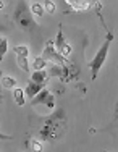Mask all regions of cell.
<instances>
[{
  "label": "cell",
  "mask_w": 118,
  "mask_h": 152,
  "mask_svg": "<svg viewBox=\"0 0 118 152\" xmlns=\"http://www.w3.org/2000/svg\"><path fill=\"white\" fill-rule=\"evenodd\" d=\"M68 7H71L73 12H86V10L91 7V3L89 2H74V0H71V2H68Z\"/></svg>",
  "instance_id": "obj_9"
},
{
  "label": "cell",
  "mask_w": 118,
  "mask_h": 152,
  "mask_svg": "<svg viewBox=\"0 0 118 152\" xmlns=\"http://www.w3.org/2000/svg\"><path fill=\"white\" fill-rule=\"evenodd\" d=\"M45 65H47V63H45V58H44V57H36L34 61H33V66H34V70H36V71L44 70Z\"/></svg>",
  "instance_id": "obj_13"
},
{
  "label": "cell",
  "mask_w": 118,
  "mask_h": 152,
  "mask_svg": "<svg viewBox=\"0 0 118 152\" xmlns=\"http://www.w3.org/2000/svg\"><path fill=\"white\" fill-rule=\"evenodd\" d=\"M16 65L21 68L23 71H29V63H28L26 57H16Z\"/></svg>",
  "instance_id": "obj_15"
},
{
  "label": "cell",
  "mask_w": 118,
  "mask_h": 152,
  "mask_svg": "<svg viewBox=\"0 0 118 152\" xmlns=\"http://www.w3.org/2000/svg\"><path fill=\"white\" fill-rule=\"evenodd\" d=\"M55 47H57V52H58L62 57H65V58H66V57H70V55H71V52H73L71 45H70V44H66L65 37H63V31H62V28H60L58 32H57Z\"/></svg>",
  "instance_id": "obj_6"
},
{
  "label": "cell",
  "mask_w": 118,
  "mask_h": 152,
  "mask_svg": "<svg viewBox=\"0 0 118 152\" xmlns=\"http://www.w3.org/2000/svg\"><path fill=\"white\" fill-rule=\"evenodd\" d=\"M63 131H65V117H63V112L58 110L57 115H52L50 118L45 120V125L42 128L41 134L44 139L53 141V139H58L63 134Z\"/></svg>",
  "instance_id": "obj_1"
},
{
  "label": "cell",
  "mask_w": 118,
  "mask_h": 152,
  "mask_svg": "<svg viewBox=\"0 0 118 152\" xmlns=\"http://www.w3.org/2000/svg\"><path fill=\"white\" fill-rule=\"evenodd\" d=\"M44 58H49V60L55 61V63L62 65L63 68H66L68 65H70V61H68L65 57H62L58 52H55V49H53V42H47L45 50H44Z\"/></svg>",
  "instance_id": "obj_4"
},
{
  "label": "cell",
  "mask_w": 118,
  "mask_h": 152,
  "mask_svg": "<svg viewBox=\"0 0 118 152\" xmlns=\"http://www.w3.org/2000/svg\"><path fill=\"white\" fill-rule=\"evenodd\" d=\"M31 149H33V152H42V144L39 141L33 139L31 141Z\"/></svg>",
  "instance_id": "obj_18"
},
{
  "label": "cell",
  "mask_w": 118,
  "mask_h": 152,
  "mask_svg": "<svg viewBox=\"0 0 118 152\" xmlns=\"http://www.w3.org/2000/svg\"><path fill=\"white\" fill-rule=\"evenodd\" d=\"M112 39H113V37H112V34H109V36H107L105 42H103L102 47L97 50V53L94 55V58L91 60V76H92V79H95V78H97V75H99V71H101L102 65L105 63L107 53H109L110 44H112Z\"/></svg>",
  "instance_id": "obj_2"
},
{
  "label": "cell",
  "mask_w": 118,
  "mask_h": 152,
  "mask_svg": "<svg viewBox=\"0 0 118 152\" xmlns=\"http://www.w3.org/2000/svg\"><path fill=\"white\" fill-rule=\"evenodd\" d=\"M13 99H15V102L18 104L20 107L24 105V91L23 89H13Z\"/></svg>",
  "instance_id": "obj_11"
},
{
  "label": "cell",
  "mask_w": 118,
  "mask_h": 152,
  "mask_svg": "<svg viewBox=\"0 0 118 152\" xmlns=\"http://www.w3.org/2000/svg\"><path fill=\"white\" fill-rule=\"evenodd\" d=\"M47 79H49V73H47L45 70L34 71V73H33V76H31V81L37 83V84H42V86H44L45 83H47Z\"/></svg>",
  "instance_id": "obj_8"
},
{
  "label": "cell",
  "mask_w": 118,
  "mask_h": 152,
  "mask_svg": "<svg viewBox=\"0 0 118 152\" xmlns=\"http://www.w3.org/2000/svg\"><path fill=\"white\" fill-rule=\"evenodd\" d=\"M42 89H44V86H42V84H37V83H34V81H29V83H28V86L24 88V94L33 100L37 94L42 92Z\"/></svg>",
  "instance_id": "obj_7"
},
{
  "label": "cell",
  "mask_w": 118,
  "mask_h": 152,
  "mask_svg": "<svg viewBox=\"0 0 118 152\" xmlns=\"http://www.w3.org/2000/svg\"><path fill=\"white\" fill-rule=\"evenodd\" d=\"M7 50H8V41H7V37H2V41H0V55H5Z\"/></svg>",
  "instance_id": "obj_16"
},
{
  "label": "cell",
  "mask_w": 118,
  "mask_h": 152,
  "mask_svg": "<svg viewBox=\"0 0 118 152\" xmlns=\"http://www.w3.org/2000/svg\"><path fill=\"white\" fill-rule=\"evenodd\" d=\"M13 50H15V55L16 57H26V58H28V55H29V49H28L26 45H16Z\"/></svg>",
  "instance_id": "obj_14"
},
{
  "label": "cell",
  "mask_w": 118,
  "mask_h": 152,
  "mask_svg": "<svg viewBox=\"0 0 118 152\" xmlns=\"http://www.w3.org/2000/svg\"><path fill=\"white\" fill-rule=\"evenodd\" d=\"M13 20L20 24L24 29H33L36 26L34 20H33V13H31V7H28L26 2H20L15 10V15H13Z\"/></svg>",
  "instance_id": "obj_3"
},
{
  "label": "cell",
  "mask_w": 118,
  "mask_h": 152,
  "mask_svg": "<svg viewBox=\"0 0 118 152\" xmlns=\"http://www.w3.org/2000/svg\"><path fill=\"white\" fill-rule=\"evenodd\" d=\"M2 86H3V89H15L16 88V81L12 78V76L3 75L2 76Z\"/></svg>",
  "instance_id": "obj_10"
},
{
  "label": "cell",
  "mask_w": 118,
  "mask_h": 152,
  "mask_svg": "<svg viewBox=\"0 0 118 152\" xmlns=\"http://www.w3.org/2000/svg\"><path fill=\"white\" fill-rule=\"evenodd\" d=\"M39 104H45L49 108H53L55 107V97L50 94L49 89H42V92L37 94V96L31 100V105H39Z\"/></svg>",
  "instance_id": "obj_5"
},
{
  "label": "cell",
  "mask_w": 118,
  "mask_h": 152,
  "mask_svg": "<svg viewBox=\"0 0 118 152\" xmlns=\"http://www.w3.org/2000/svg\"><path fill=\"white\" fill-rule=\"evenodd\" d=\"M44 10H45L47 13H55V3L50 2V0L44 2Z\"/></svg>",
  "instance_id": "obj_17"
},
{
  "label": "cell",
  "mask_w": 118,
  "mask_h": 152,
  "mask_svg": "<svg viewBox=\"0 0 118 152\" xmlns=\"http://www.w3.org/2000/svg\"><path fill=\"white\" fill-rule=\"evenodd\" d=\"M44 7L41 5V3H37V2H34V3H31V13H33V16L36 18H41L42 15H44Z\"/></svg>",
  "instance_id": "obj_12"
}]
</instances>
